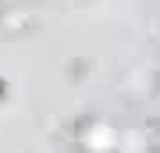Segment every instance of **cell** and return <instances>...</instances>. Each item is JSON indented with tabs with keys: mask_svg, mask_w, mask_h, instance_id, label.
Instances as JSON below:
<instances>
[{
	"mask_svg": "<svg viewBox=\"0 0 160 153\" xmlns=\"http://www.w3.org/2000/svg\"><path fill=\"white\" fill-rule=\"evenodd\" d=\"M78 150L82 153H114L118 150V132L100 118H86L78 125Z\"/></svg>",
	"mask_w": 160,
	"mask_h": 153,
	"instance_id": "cell-1",
	"label": "cell"
}]
</instances>
